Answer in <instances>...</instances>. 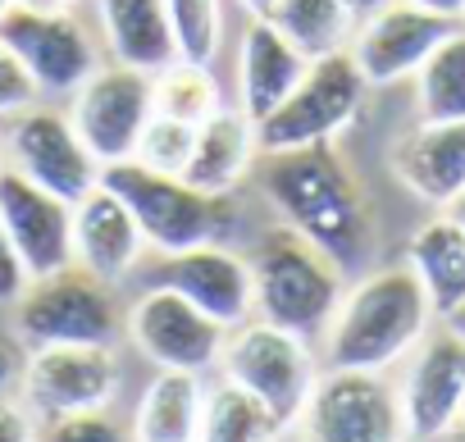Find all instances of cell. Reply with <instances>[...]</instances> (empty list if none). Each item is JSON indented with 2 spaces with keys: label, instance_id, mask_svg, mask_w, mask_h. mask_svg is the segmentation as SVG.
Segmentation results:
<instances>
[{
  "label": "cell",
  "instance_id": "6da1fadb",
  "mask_svg": "<svg viewBox=\"0 0 465 442\" xmlns=\"http://www.w3.org/2000/svg\"><path fill=\"white\" fill-rule=\"evenodd\" d=\"M256 182L288 229L320 247L347 279L370 274L379 251L374 205L333 142H311L292 151H261Z\"/></svg>",
  "mask_w": 465,
  "mask_h": 442
},
{
  "label": "cell",
  "instance_id": "7a4b0ae2",
  "mask_svg": "<svg viewBox=\"0 0 465 442\" xmlns=\"http://www.w3.org/2000/svg\"><path fill=\"white\" fill-rule=\"evenodd\" d=\"M433 319L438 315L429 306V292L420 288L406 260L388 270H370L351 283V292H342V306L324 329V356L333 369L383 374L388 365L406 360L420 347Z\"/></svg>",
  "mask_w": 465,
  "mask_h": 442
},
{
  "label": "cell",
  "instance_id": "3957f363",
  "mask_svg": "<svg viewBox=\"0 0 465 442\" xmlns=\"http://www.w3.org/2000/svg\"><path fill=\"white\" fill-rule=\"evenodd\" d=\"M252 279H256V319L279 324L306 342L324 338L347 292V274L297 229H288L283 219L256 238Z\"/></svg>",
  "mask_w": 465,
  "mask_h": 442
},
{
  "label": "cell",
  "instance_id": "277c9868",
  "mask_svg": "<svg viewBox=\"0 0 465 442\" xmlns=\"http://www.w3.org/2000/svg\"><path fill=\"white\" fill-rule=\"evenodd\" d=\"M101 182L124 196L146 247L160 256L205 247V242H228V233L238 229L232 196H210L192 187L183 173H160L146 169L142 160H119V164H101Z\"/></svg>",
  "mask_w": 465,
  "mask_h": 442
},
{
  "label": "cell",
  "instance_id": "5b68a950",
  "mask_svg": "<svg viewBox=\"0 0 465 442\" xmlns=\"http://www.w3.org/2000/svg\"><path fill=\"white\" fill-rule=\"evenodd\" d=\"M15 333L28 351L64 342L114 347V338L124 333V306L114 297V283L96 279L83 265H69L28 283V292L15 301Z\"/></svg>",
  "mask_w": 465,
  "mask_h": 442
},
{
  "label": "cell",
  "instance_id": "8992f818",
  "mask_svg": "<svg viewBox=\"0 0 465 442\" xmlns=\"http://www.w3.org/2000/svg\"><path fill=\"white\" fill-rule=\"evenodd\" d=\"M219 369L228 383L256 392L283 419V428L302 419V410L315 392V378H320L311 342L279 329V324H265L256 315L238 329H228L223 351H219Z\"/></svg>",
  "mask_w": 465,
  "mask_h": 442
},
{
  "label": "cell",
  "instance_id": "52a82bcc",
  "mask_svg": "<svg viewBox=\"0 0 465 442\" xmlns=\"http://www.w3.org/2000/svg\"><path fill=\"white\" fill-rule=\"evenodd\" d=\"M365 74L351 60V51H329L306 64L302 83L288 92V101L256 123V146L261 151H292L311 142H333L365 105Z\"/></svg>",
  "mask_w": 465,
  "mask_h": 442
},
{
  "label": "cell",
  "instance_id": "ba28073f",
  "mask_svg": "<svg viewBox=\"0 0 465 442\" xmlns=\"http://www.w3.org/2000/svg\"><path fill=\"white\" fill-rule=\"evenodd\" d=\"M302 442H406L397 388L374 369H333L315 378L302 410Z\"/></svg>",
  "mask_w": 465,
  "mask_h": 442
},
{
  "label": "cell",
  "instance_id": "9c48e42d",
  "mask_svg": "<svg viewBox=\"0 0 465 442\" xmlns=\"http://www.w3.org/2000/svg\"><path fill=\"white\" fill-rule=\"evenodd\" d=\"M124 383L114 347H92V342H64V347H37L28 351L19 369V397L37 419H60V415H83V410H105L114 406Z\"/></svg>",
  "mask_w": 465,
  "mask_h": 442
},
{
  "label": "cell",
  "instance_id": "30bf717a",
  "mask_svg": "<svg viewBox=\"0 0 465 442\" xmlns=\"http://www.w3.org/2000/svg\"><path fill=\"white\" fill-rule=\"evenodd\" d=\"M5 155L24 178H33L37 187L64 201H78L101 182V160L78 137L69 110H55V105H28L10 114Z\"/></svg>",
  "mask_w": 465,
  "mask_h": 442
},
{
  "label": "cell",
  "instance_id": "8fae6325",
  "mask_svg": "<svg viewBox=\"0 0 465 442\" xmlns=\"http://www.w3.org/2000/svg\"><path fill=\"white\" fill-rule=\"evenodd\" d=\"M69 119L87 151L101 164L133 160L146 119L155 114L151 105V74L128 69V64H101L74 96H69Z\"/></svg>",
  "mask_w": 465,
  "mask_h": 442
},
{
  "label": "cell",
  "instance_id": "7c38bea8",
  "mask_svg": "<svg viewBox=\"0 0 465 442\" xmlns=\"http://www.w3.org/2000/svg\"><path fill=\"white\" fill-rule=\"evenodd\" d=\"M124 329L146 360H155L160 369H187V374H205L210 365H219V351L228 338L219 319L196 310L173 288H146L124 310Z\"/></svg>",
  "mask_w": 465,
  "mask_h": 442
},
{
  "label": "cell",
  "instance_id": "4fadbf2b",
  "mask_svg": "<svg viewBox=\"0 0 465 442\" xmlns=\"http://www.w3.org/2000/svg\"><path fill=\"white\" fill-rule=\"evenodd\" d=\"M0 42L19 55V64L33 74L42 96L69 101L101 69V51L74 10L69 15H37V10L15 5L0 19Z\"/></svg>",
  "mask_w": 465,
  "mask_h": 442
},
{
  "label": "cell",
  "instance_id": "5bb4252c",
  "mask_svg": "<svg viewBox=\"0 0 465 442\" xmlns=\"http://www.w3.org/2000/svg\"><path fill=\"white\" fill-rule=\"evenodd\" d=\"M0 224L28 279H46L74 265V201L37 187L15 164H0Z\"/></svg>",
  "mask_w": 465,
  "mask_h": 442
},
{
  "label": "cell",
  "instance_id": "9a60e30c",
  "mask_svg": "<svg viewBox=\"0 0 465 442\" xmlns=\"http://www.w3.org/2000/svg\"><path fill=\"white\" fill-rule=\"evenodd\" d=\"M151 288H173L223 329H238L256 315L252 260H242L228 242H205V247L160 256V265L151 270Z\"/></svg>",
  "mask_w": 465,
  "mask_h": 442
},
{
  "label": "cell",
  "instance_id": "2e32d148",
  "mask_svg": "<svg viewBox=\"0 0 465 442\" xmlns=\"http://www.w3.org/2000/svg\"><path fill=\"white\" fill-rule=\"evenodd\" d=\"M406 437L433 442L456 428V415L465 406V338L456 329L424 333L411 351L406 378L397 388Z\"/></svg>",
  "mask_w": 465,
  "mask_h": 442
},
{
  "label": "cell",
  "instance_id": "e0dca14e",
  "mask_svg": "<svg viewBox=\"0 0 465 442\" xmlns=\"http://www.w3.org/2000/svg\"><path fill=\"white\" fill-rule=\"evenodd\" d=\"M460 28L456 19H442V15H429L411 0H392V5L365 15L351 33V60L361 64L365 83L370 87H388V83H401V78H415L420 64L433 55V46Z\"/></svg>",
  "mask_w": 465,
  "mask_h": 442
},
{
  "label": "cell",
  "instance_id": "ac0fdd59",
  "mask_svg": "<svg viewBox=\"0 0 465 442\" xmlns=\"http://www.w3.org/2000/svg\"><path fill=\"white\" fill-rule=\"evenodd\" d=\"M146 256V238L119 192L96 182L74 201V265L92 270L105 283H124Z\"/></svg>",
  "mask_w": 465,
  "mask_h": 442
},
{
  "label": "cell",
  "instance_id": "d6986e66",
  "mask_svg": "<svg viewBox=\"0 0 465 442\" xmlns=\"http://www.w3.org/2000/svg\"><path fill=\"white\" fill-rule=\"evenodd\" d=\"M392 173L429 205H451L465 192V119H420L392 146Z\"/></svg>",
  "mask_w": 465,
  "mask_h": 442
},
{
  "label": "cell",
  "instance_id": "ffe728a7",
  "mask_svg": "<svg viewBox=\"0 0 465 442\" xmlns=\"http://www.w3.org/2000/svg\"><path fill=\"white\" fill-rule=\"evenodd\" d=\"M306 55L270 24V19H247L242 28V46H238V96H242V114L252 123L270 119L288 92L302 83L306 74Z\"/></svg>",
  "mask_w": 465,
  "mask_h": 442
},
{
  "label": "cell",
  "instance_id": "44dd1931",
  "mask_svg": "<svg viewBox=\"0 0 465 442\" xmlns=\"http://www.w3.org/2000/svg\"><path fill=\"white\" fill-rule=\"evenodd\" d=\"M96 19H101V37L114 64L160 74L178 60L164 0H96Z\"/></svg>",
  "mask_w": 465,
  "mask_h": 442
},
{
  "label": "cell",
  "instance_id": "7402d4cb",
  "mask_svg": "<svg viewBox=\"0 0 465 442\" xmlns=\"http://www.w3.org/2000/svg\"><path fill=\"white\" fill-rule=\"evenodd\" d=\"M261 146H256V123L242 110H214L210 119L196 123V142H192V160L183 169V178L210 196H228L238 187L252 164H256Z\"/></svg>",
  "mask_w": 465,
  "mask_h": 442
},
{
  "label": "cell",
  "instance_id": "603a6c76",
  "mask_svg": "<svg viewBox=\"0 0 465 442\" xmlns=\"http://www.w3.org/2000/svg\"><path fill=\"white\" fill-rule=\"evenodd\" d=\"M406 265L429 292V306L438 319H447L465 301V229L451 214H438L424 229H415L406 247Z\"/></svg>",
  "mask_w": 465,
  "mask_h": 442
},
{
  "label": "cell",
  "instance_id": "cb8c5ba5",
  "mask_svg": "<svg viewBox=\"0 0 465 442\" xmlns=\"http://www.w3.org/2000/svg\"><path fill=\"white\" fill-rule=\"evenodd\" d=\"M201 410H205V388L201 374L187 369H160L133 415L137 442H196L201 433Z\"/></svg>",
  "mask_w": 465,
  "mask_h": 442
},
{
  "label": "cell",
  "instance_id": "d4e9b609",
  "mask_svg": "<svg viewBox=\"0 0 465 442\" xmlns=\"http://www.w3.org/2000/svg\"><path fill=\"white\" fill-rule=\"evenodd\" d=\"M279 433H283V419L256 392L228 383V378L205 392L196 442H279Z\"/></svg>",
  "mask_w": 465,
  "mask_h": 442
},
{
  "label": "cell",
  "instance_id": "484cf974",
  "mask_svg": "<svg viewBox=\"0 0 465 442\" xmlns=\"http://www.w3.org/2000/svg\"><path fill=\"white\" fill-rule=\"evenodd\" d=\"M306 60H320L329 51H342L356 33V15L347 10V0H274V10L265 15Z\"/></svg>",
  "mask_w": 465,
  "mask_h": 442
},
{
  "label": "cell",
  "instance_id": "4316f807",
  "mask_svg": "<svg viewBox=\"0 0 465 442\" xmlns=\"http://www.w3.org/2000/svg\"><path fill=\"white\" fill-rule=\"evenodd\" d=\"M420 119H465V28H451L415 74Z\"/></svg>",
  "mask_w": 465,
  "mask_h": 442
},
{
  "label": "cell",
  "instance_id": "83f0119b",
  "mask_svg": "<svg viewBox=\"0 0 465 442\" xmlns=\"http://www.w3.org/2000/svg\"><path fill=\"white\" fill-rule=\"evenodd\" d=\"M151 105H155V114H169L183 123L210 119L219 110V87L210 78V64L173 60L169 69L151 74Z\"/></svg>",
  "mask_w": 465,
  "mask_h": 442
},
{
  "label": "cell",
  "instance_id": "f1b7e54d",
  "mask_svg": "<svg viewBox=\"0 0 465 442\" xmlns=\"http://www.w3.org/2000/svg\"><path fill=\"white\" fill-rule=\"evenodd\" d=\"M164 5H169L178 60L210 64L219 55V42H223V10H219V0H164Z\"/></svg>",
  "mask_w": 465,
  "mask_h": 442
},
{
  "label": "cell",
  "instance_id": "f546056e",
  "mask_svg": "<svg viewBox=\"0 0 465 442\" xmlns=\"http://www.w3.org/2000/svg\"><path fill=\"white\" fill-rule=\"evenodd\" d=\"M192 142H196V123H183V119H169V114H151L133 160H142L146 169H160V173H183L187 160H192Z\"/></svg>",
  "mask_w": 465,
  "mask_h": 442
},
{
  "label": "cell",
  "instance_id": "4dcf8cb0",
  "mask_svg": "<svg viewBox=\"0 0 465 442\" xmlns=\"http://www.w3.org/2000/svg\"><path fill=\"white\" fill-rule=\"evenodd\" d=\"M37 442H137L133 424L114 419V410H83V415H60V419H42V437Z\"/></svg>",
  "mask_w": 465,
  "mask_h": 442
},
{
  "label": "cell",
  "instance_id": "1f68e13d",
  "mask_svg": "<svg viewBox=\"0 0 465 442\" xmlns=\"http://www.w3.org/2000/svg\"><path fill=\"white\" fill-rule=\"evenodd\" d=\"M37 101H42V92H37L33 74L19 64V55L5 42H0V119H10V114L37 105Z\"/></svg>",
  "mask_w": 465,
  "mask_h": 442
},
{
  "label": "cell",
  "instance_id": "d6a6232c",
  "mask_svg": "<svg viewBox=\"0 0 465 442\" xmlns=\"http://www.w3.org/2000/svg\"><path fill=\"white\" fill-rule=\"evenodd\" d=\"M37 437H42V424L28 410V401L0 392V442H37Z\"/></svg>",
  "mask_w": 465,
  "mask_h": 442
},
{
  "label": "cell",
  "instance_id": "836d02e7",
  "mask_svg": "<svg viewBox=\"0 0 465 442\" xmlns=\"http://www.w3.org/2000/svg\"><path fill=\"white\" fill-rule=\"evenodd\" d=\"M28 283L33 279H28V270H24V260H19L10 233H5V224H0V306H15L28 292Z\"/></svg>",
  "mask_w": 465,
  "mask_h": 442
},
{
  "label": "cell",
  "instance_id": "e575fe53",
  "mask_svg": "<svg viewBox=\"0 0 465 442\" xmlns=\"http://www.w3.org/2000/svg\"><path fill=\"white\" fill-rule=\"evenodd\" d=\"M19 369H24V356L15 351V342L0 338V392H10L19 383Z\"/></svg>",
  "mask_w": 465,
  "mask_h": 442
},
{
  "label": "cell",
  "instance_id": "d590c367",
  "mask_svg": "<svg viewBox=\"0 0 465 442\" xmlns=\"http://www.w3.org/2000/svg\"><path fill=\"white\" fill-rule=\"evenodd\" d=\"M411 5H420V10H429V15H442V19H465V0H411Z\"/></svg>",
  "mask_w": 465,
  "mask_h": 442
},
{
  "label": "cell",
  "instance_id": "8d00e7d4",
  "mask_svg": "<svg viewBox=\"0 0 465 442\" xmlns=\"http://www.w3.org/2000/svg\"><path fill=\"white\" fill-rule=\"evenodd\" d=\"M15 5H24V10H37V15H69L78 0H15Z\"/></svg>",
  "mask_w": 465,
  "mask_h": 442
},
{
  "label": "cell",
  "instance_id": "74e56055",
  "mask_svg": "<svg viewBox=\"0 0 465 442\" xmlns=\"http://www.w3.org/2000/svg\"><path fill=\"white\" fill-rule=\"evenodd\" d=\"M383 5H392V0H347V10H351L356 19H365V15H374V10H383Z\"/></svg>",
  "mask_w": 465,
  "mask_h": 442
},
{
  "label": "cell",
  "instance_id": "f35d334b",
  "mask_svg": "<svg viewBox=\"0 0 465 442\" xmlns=\"http://www.w3.org/2000/svg\"><path fill=\"white\" fill-rule=\"evenodd\" d=\"M238 5H242V10L252 15V19H265V15L274 10V0H238Z\"/></svg>",
  "mask_w": 465,
  "mask_h": 442
},
{
  "label": "cell",
  "instance_id": "ab89813d",
  "mask_svg": "<svg viewBox=\"0 0 465 442\" xmlns=\"http://www.w3.org/2000/svg\"><path fill=\"white\" fill-rule=\"evenodd\" d=\"M447 329H456V333L465 338V301H460V306H456V310L447 315Z\"/></svg>",
  "mask_w": 465,
  "mask_h": 442
},
{
  "label": "cell",
  "instance_id": "60d3db41",
  "mask_svg": "<svg viewBox=\"0 0 465 442\" xmlns=\"http://www.w3.org/2000/svg\"><path fill=\"white\" fill-rule=\"evenodd\" d=\"M447 214H451V219H456V224L465 229V192H460V196H456V201L447 205Z\"/></svg>",
  "mask_w": 465,
  "mask_h": 442
},
{
  "label": "cell",
  "instance_id": "b9f144b4",
  "mask_svg": "<svg viewBox=\"0 0 465 442\" xmlns=\"http://www.w3.org/2000/svg\"><path fill=\"white\" fill-rule=\"evenodd\" d=\"M451 433H460V442H465V406H460V415H456V428Z\"/></svg>",
  "mask_w": 465,
  "mask_h": 442
},
{
  "label": "cell",
  "instance_id": "7bdbcfd3",
  "mask_svg": "<svg viewBox=\"0 0 465 442\" xmlns=\"http://www.w3.org/2000/svg\"><path fill=\"white\" fill-rule=\"evenodd\" d=\"M10 10H15V0H0V19H5Z\"/></svg>",
  "mask_w": 465,
  "mask_h": 442
},
{
  "label": "cell",
  "instance_id": "ee69618b",
  "mask_svg": "<svg viewBox=\"0 0 465 442\" xmlns=\"http://www.w3.org/2000/svg\"><path fill=\"white\" fill-rule=\"evenodd\" d=\"M0 164H5V160H0Z\"/></svg>",
  "mask_w": 465,
  "mask_h": 442
}]
</instances>
